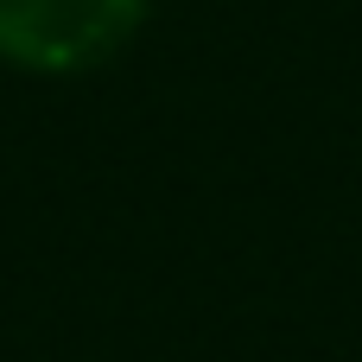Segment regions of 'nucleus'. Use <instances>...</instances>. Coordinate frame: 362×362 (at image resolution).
<instances>
[{"mask_svg": "<svg viewBox=\"0 0 362 362\" xmlns=\"http://www.w3.org/2000/svg\"><path fill=\"white\" fill-rule=\"evenodd\" d=\"M146 0H0V57L19 70L70 76L115 57Z\"/></svg>", "mask_w": 362, "mask_h": 362, "instance_id": "f257e3e1", "label": "nucleus"}]
</instances>
